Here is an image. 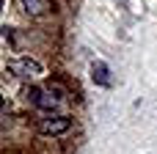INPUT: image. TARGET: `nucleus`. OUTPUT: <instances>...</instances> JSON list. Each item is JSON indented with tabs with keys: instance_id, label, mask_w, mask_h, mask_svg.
Segmentation results:
<instances>
[{
	"instance_id": "nucleus-4",
	"label": "nucleus",
	"mask_w": 157,
	"mask_h": 154,
	"mask_svg": "<svg viewBox=\"0 0 157 154\" xmlns=\"http://www.w3.org/2000/svg\"><path fill=\"white\" fill-rule=\"evenodd\" d=\"M19 6H22L30 17H41V14H47L50 0H19Z\"/></svg>"
},
{
	"instance_id": "nucleus-5",
	"label": "nucleus",
	"mask_w": 157,
	"mask_h": 154,
	"mask_svg": "<svg viewBox=\"0 0 157 154\" xmlns=\"http://www.w3.org/2000/svg\"><path fill=\"white\" fill-rule=\"evenodd\" d=\"M91 77H94V83H99V85H110V72H108V66H105L102 61H97V63L91 66Z\"/></svg>"
},
{
	"instance_id": "nucleus-3",
	"label": "nucleus",
	"mask_w": 157,
	"mask_h": 154,
	"mask_svg": "<svg viewBox=\"0 0 157 154\" xmlns=\"http://www.w3.org/2000/svg\"><path fill=\"white\" fill-rule=\"evenodd\" d=\"M72 127V121L66 118V116H52V118H41V124H39V130L44 132V135H61V132H66Z\"/></svg>"
},
{
	"instance_id": "nucleus-1",
	"label": "nucleus",
	"mask_w": 157,
	"mask_h": 154,
	"mask_svg": "<svg viewBox=\"0 0 157 154\" xmlns=\"http://www.w3.org/2000/svg\"><path fill=\"white\" fill-rule=\"evenodd\" d=\"M8 72L17 74V77H22V80H30V77H39L44 69L33 58H19V61H8Z\"/></svg>"
},
{
	"instance_id": "nucleus-2",
	"label": "nucleus",
	"mask_w": 157,
	"mask_h": 154,
	"mask_svg": "<svg viewBox=\"0 0 157 154\" xmlns=\"http://www.w3.org/2000/svg\"><path fill=\"white\" fill-rule=\"evenodd\" d=\"M25 96L28 102H33L39 110H55L61 105L58 96H52V91H44V88H25Z\"/></svg>"
}]
</instances>
